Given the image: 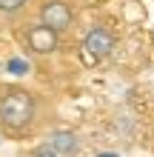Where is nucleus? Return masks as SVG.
<instances>
[{
	"instance_id": "obj_1",
	"label": "nucleus",
	"mask_w": 154,
	"mask_h": 157,
	"mask_svg": "<svg viewBox=\"0 0 154 157\" xmlns=\"http://www.w3.org/2000/svg\"><path fill=\"white\" fill-rule=\"evenodd\" d=\"M46 123V100L20 83H0V134L26 140Z\"/></svg>"
},
{
	"instance_id": "obj_2",
	"label": "nucleus",
	"mask_w": 154,
	"mask_h": 157,
	"mask_svg": "<svg viewBox=\"0 0 154 157\" xmlns=\"http://www.w3.org/2000/svg\"><path fill=\"white\" fill-rule=\"evenodd\" d=\"M117 49V32L106 23H92L80 37V60L86 66H97L111 57V52Z\"/></svg>"
},
{
	"instance_id": "obj_3",
	"label": "nucleus",
	"mask_w": 154,
	"mask_h": 157,
	"mask_svg": "<svg viewBox=\"0 0 154 157\" xmlns=\"http://www.w3.org/2000/svg\"><path fill=\"white\" fill-rule=\"evenodd\" d=\"M20 43L23 49L32 54V57H51V54L60 52V43H63V34H57L54 29H49V26L43 23H23L20 29Z\"/></svg>"
},
{
	"instance_id": "obj_4",
	"label": "nucleus",
	"mask_w": 154,
	"mask_h": 157,
	"mask_svg": "<svg viewBox=\"0 0 154 157\" xmlns=\"http://www.w3.org/2000/svg\"><path fill=\"white\" fill-rule=\"evenodd\" d=\"M34 14H37V23L54 29L57 34H66L77 20V12H74L71 0H40Z\"/></svg>"
},
{
	"instance_id": "obj_5",
	"label": "nucleus",
	"mask_w": 154,
	"mask_h": 157,
	"mask_svg": "<svg viewBox=\"0 0 154 157\" xmlns=\"http://www.w3.org/2000/svg\"><path fill=\"white\" fill-rule=\"evenodd\" d=\"M43 140L49 146H54L63 157H80L83 154V140H80V134L71 132V128H51V132H46Z\"/></svg>"
},
{
	"instance_id": "obj_6",
	"label": "nucleus",
	"mask_w": 154,
	"mask_h": 157,
	"mask_svg": "<svg viewBox=\"0 0 154 157\" xmlns=\"http://www.w3.org/2000/svg\"><path fill=\"white\" fill-rule=\"evenodd\" d=\"M32 0H0V26H17L26 17Z\"/></svg>"
},
{
	"instance_id": "obj_7",
	"label": "nucleus",
	"mask_w": 154,
	"mask_h": 157,
	"mask_svg": "<svg viewBox=\"0 0 154 157\" xmlns=\"http://www.w3.org/2000/svg\"><path fill=\"white\" fill-rule=\"evenodd\" d=\"M29 157H63V154L54 149V146H49L46 140H43V143H37V146L29 151Z\"/></svg>"
},
{
	"instance_id": "obj_8",
	"label": "nucleus",
	"mask_w": 154,
	"mask_h": 157,
	"mask_svg": "<svg viewBox=\"0 0 154 157\" xmlns=\"http://www.w3.org/2000/svg\"><path fill=\"white\" fill-rule=\"evenodd\" d=\"M151 140H154V128H151Z\"/></svg>"
}]
</instances>
